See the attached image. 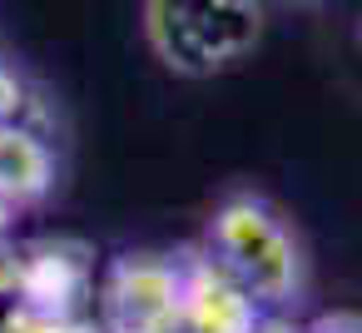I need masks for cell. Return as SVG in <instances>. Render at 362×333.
Listing matches in <instances>:
<instances>
[{
    "label": "cell",
    "mask_w": 362,
    "mask_h": 333,
    "mask_svg": "<svg viewBox=\"0 0 362 333\" xmlns=\"http://www.w3.org/2000/svg\"><path fill=\"white\" fill-rule=\"evenodd\" d=\"M55 184V154L40 130L0 120V199L11 209H25L45 199Z\"/></svg>",
    "instance_id": "8992f818"
},
{
    "label": "cell",
    "mask_w": 362,
    "mask_h": 333,
    "mask_svg": "<svg viewBox=\"0 0 362 333\" xmlns=\"http://www.w3.org/2000/svg\"><path fill=\"white\" fill-rule=\"evenodd\" d=\"M184 269L159 254H119L95 283L100 333H179Z\"/></svg>",
    "instance_id": "3957f363"
},
{
    "label": "cell",
    "mask_w": 362,
    "mask_h": 333,
    "mask_svg": "<svg viewBox=\"0 0 362 333\" xmlns=\"http://www.w3.org/2000/svg\"><path fill=\"white\" fill-rule=\"evenodd\" d=\"M184 269V298H179V333H253L263 323V308L199 249L179 259Z\"/></svg>",
    "instance_id": "5b68a950"
},
{
    "label": "cell",
    "mask_w": 362,
    "mask_h": 333,
    "mask_svg": "<svg viewBox=\"0 0 362 333\" xmlns=\"http://www.w3.org/2000/svg\"><path fill=\"white\" fill-rule=\"evenodd\" d=\"M95 254L75 239H40L16 249V308L45 318H80V308L95 303Z\"/></svg>",
    "instance_id": "277c9868"
},
{
    "label": "cell",
    "mask_w": 362,
    "mask_h": 333,
    "mask_svg": "<svg viewBox=\"0 0 362 333\" xmlns=\"http://www.w3.org/2000/svg\"><path fill=\"white\" fill-rule=\"evenodd\" d=\"M149 50L189 80H209L253 55L263 0H144Z\"/></svg>",
    "instance_id": "6da1fadb"
},
{
    "label": "cell",
    "mask_w": 362,
    "mask_h": 333,
    "mask_svg": "<svg viewBox=\"0 0 362 333\" xmlns=\"http://www.w3.org/2000/svg\"><path fill=\"white\" fill-rule=\"evenodd\" d=\"M30 100H25V85L0 65V120H11V125H30Z\"/></svg>",
    "instance_id": "52a82bcc"
},
{
    "label": "cell",
    "mask_w": 362,
    "mask_h": 333,
    "mask_svg": "<svg viewBox=\"0 0 362 333\" xmlns=\"http://www.w3.org/2000/svg\"><path fill=\"white\" fill-rule=\"evenodd\" d=\"M303 333H362V313H347V308H337V313H322V318H313Z\"/></svg>",
    "instance_id": "ba28073f"
},
{
    "label": "cell",
    "mask_w": 362,
    "mask_h": 333,
    "mask_svg": "<svg viewBox=\"0 0 362 333\" xmlns=\"http://www.w3.org/2000/svg\"><path fill=\"white\" fill-rule=\"evenodd\" d=\"M204 254L263 308V303H288L303 288V254L288 224L253 194L228 199L209 219Z\"/></svg>",
    "instance_id": "7a4b0ae2"
}]
</instances>
